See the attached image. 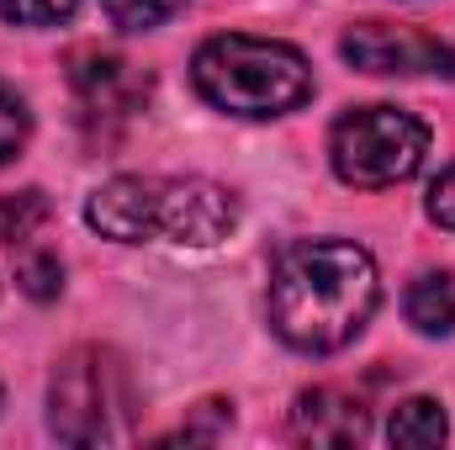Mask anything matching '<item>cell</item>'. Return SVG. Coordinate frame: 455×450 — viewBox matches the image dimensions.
I'll return each instance as SVG.
<instances>
[{"label":"cell","mask_w":455,"mask_h":450,"mask_svg":"<svg viewBox=\"0 0 455 450\" xmlns=\"http://www.w3.org/2000/svg\"><path fill=\"white\" fill-rule=\"evenodd\" d=\"M381 302L376 260L344 238H302L270 265V329L302 355H334Z\"/></svg>","instance_id":"1"},{"label":"cell","mask_w":455,"mask_h":450,"mask_svg":"<svg viewBox=\"0 0 455 450\" xmlns=\"http://www.w3.org/2000/svg\"><path fill=\"white\" fill-rule=\"evenodd\" d=\"M85 223L116 244L170 238L207 249L238 228V197L207 175H116L91 191Z\"/></svg>","instance_id":"2"},{"label":"cell","mask_w":455,"mask_h":450,"mask_svg":"<svg viewBox=\"0 0 455 450\" xmlns=\"http://www.w3.org/2000/svg\"><path fill=\"white\" fill-rule=\"evenodd\" d=\"M191 80L218 112L249 117V122L286 117L302 101H313V64L302 59V48L243 37V32L207 37L191 59Z\"/></svg>","instance_id":"3"},{"label":"cell","mask_w":455,"mask_h":450,"mask_svg":"<svg viewBox=\"0 0 455 450\" xmlns=\"http://www.w3.org/2000/svg\"><path fill=\"white\" fill-rule=\"evenodd\" d=\"M132 419V382L127 366L101 344H80L59 360L48 387V424L69 446H101L127 435Z\"/></svg>","instance_id":"4"},{"label":"cell","mask_w":455,"mask_h":450,"mask_svg":"<svg viewBox=\"0 0 455 450\" xmlns=\"http://www.w3.org/2000/svg\"><path fill=\"white\" fill-rule=\"evenodd\" d=\"M429 154V127L403 107H355L329 133V165L344 186L381 191L413 181Z\"/></svg>","instance_id":"5"},{"label":"cell","mask_w":455,"mask_h":450,"mask_svg":"<svg viewBox=\"0 0 455 450\" xmlns=\"http://www.w3.org/2000/svg\"><path fill=\"white\" fill-rule=\"evenodd\" d=\"M339 53L365 75H455V48L392 21H355L339 37Z\"/></svg>","instance_id":"6"},{"label":"cell","mask_w":455,"mask_h":450,"mask_svg":"<svg viewBox=\"0 0 455 450\" xmlns=\"http://www.w3.org/2000/svg\"><path fill=\"white\" fill-rule=\"evenodd\" d=\"M291 435L307 446H360L371 435V408L349 387H313L291 408Z\"/></svg>","instance_id":"7"},{"label":"cell","mask_w":455,"mask_h":450,"mask_svg":"<svg viewBox=\"0 0 455 450\" xmlns=\"http://www.w3.org/2000/svg\"><path fill=\"white\" fill-rule=\"evenodd\" d=\"M75 96H80V107L85 117H127L138 101H143V80L132 75V64H122L112 53H101V48H85V53H75Z\"/></svg>","instance_id":"8"},{"label":"cell","mask_w":455,"mask_h":450,"mask_svg":"<svg viewBox=\"0 0 455 450\" xmlns=\"http://www.w3.org/2000/svg\"><path fill=\"white\" fill-rule=\"evenodd\" d=\"M408 324L419 334H455V270H429L408 286Z\"/></svg>","instance_id":"9"},{"label":"cell","mask_w":455,"mask_h":450,"mask_svg":"<svg viewBox=\"0 0 455 450\" xmlns=\"http://www.w3.org/2000/svg\"><path fill=\"white\" fill-rule=\"evenodd\" d=\"M445 435H451V419H445V408L435 398H408L387 419V440L403 450H435L445 446Z\"/></svg>","instance_id":"10"},{"label":"cell","mask_w":455,"mask_h":450,"mask_svg":"<svg viewBox=\"0 0 455 450\" xmlns=\"http://www.w3.org/2000/svg\"><path fill=\"white\" fill-rule=\"evenodd\" d=\"M101 5L122 32H148V27H164L175 11H186V0H101Z\"/></svg>","instance_id":"11"},{"label":"cell","mask_w":455,"mask_h":450,"mask_svg":"<svg viewBox=\"0 0 455 450\" xmlns=\"http://www.w3.org/2000/svg\"><path fill=\"white\" fill-rule=\"evenodd\" d=\"M16 281H21V292H27V297L48 302V297H59V286H64V265H59V254L32 249V254H21V260H16Z\"/></svg>","instance_id":"12"},{"label":"cell","mask_w":455,"mask_h":450,"mask_svg":"<svg viewBox=\"0 0 455 450\" xmlns=\"http://www.w3.org/2000/svg\"><path fill=\"white\" fill-rule=\"evenodd\" d=\"M43 218H48L43 191H16V197H0V244L27 238V233L43 223Z\"/></svg>","instance_id":"13"},{"label":"cell","mask_w":455,"mask_h":450,"mask_svg":"<svg viewBox=\"0 0 455 450\" xmlns=\"http://www.w3.org/2000/svg\"><path fill=\"white\" fill-rule=\"evenodd\" d=\"M27 138H32V112H27V101H21L11 85H0V165H11V159L27 149Z\"/></svg>","instance_id":"14"},{"label":"cell","mask_w":455,"mask_h":450,"mask_svg":"<svg viewBox=\"0 0 455 450\" xmlns=\"http://www.w3.org/2000/svg\"><path fill=\"white\" fill-rule=\"evenodd\" d=\"M80 0H0V16L16 27H53L64 16H75Z\"/></svg>","instance_id":"15"},{"label":"cell","mask_w":455,"mask_h":450,"mask_svg":"<svg viewBox=\"0 0 455 450\" xmlns=\"http://www.w3.org/2000/svg\"><path fill=\"white\" fill-rule=\"evenodd\" d=\"M424 207H429V218H435L440 228H451L455 233V165L429 186V202H424Z\"/></svg>","instance_id":"16"}]
</instances>
